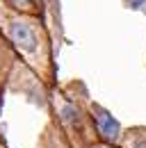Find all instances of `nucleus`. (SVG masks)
<instances>
[{
    "mask_svg": "<svg viewBox=\"0 0 146 148\" xmlns=\"http://www.w3.org/2000/svg\"><path fill=\"white\" fill-rule=\"evenodd\" d=\"M9 34H12V41L16 43L18 48H23V50H28V53L36 50V34L32 32V27H30L28 23L14 21V23L9 25Z\"/></svg>",
    "mask_w": 146,
    "mask_h": 148,
    "instance_id": "obj_1",
    "label": "nucleus"
},
{
    "mask_svg": "<svg viewBox=\"0 0 146 148\" xmlns=\"http://www.w3.org/2000/svg\"><path fill=\"white\" fill-rule=\"evenodd\" d=\"M96 128L98 132L107 139V141H116V137H119V132H121V125H119V121L110 114V112L101 110V107H96Z\"/></svg>",
    "mask_w": 146,
    "mask_h": 148,
    "instance_id": "obj_2",
    "label": "nucleus"
},
{
    "mask_svg": "<svg viewBox=\"0 0 146 148\" xmlns=\"http://www.w3.org/2000/svg\"><path fill=\"white\" fill-rule=\"evenodd\" d=\"M62 116H64V121H66V123H78V110H75L73 105H64Z\"/></svg>",
    "mask_w": 146,
    "mask_h": 148,
    "instance_id": "obj_3",
    "label": "nucleus"
},
{
    "mask_svg": "<svg viewBox=\"0 0 146 148\" xmlns=\"http://www.w3.org/2000/svg\"><path fill=\"white\" fill-rule=\"evenodd\" d=\"M126 2H128V7H130V9H139V7H144L146 0H126Z\"/></svg>",
    "mask_w": 146,
    "mask_h": 148,
    "instance_id": "obj_4",
    "label": "nucleus"
},
{
    "mask_svg": "<svg viewBox=\"0 0 146 148\" xmlns=\"http://www.w3.org/2000/svg\"><path fill=\"white\" fill-rule=\"evenodd\" d=\"M30 2H32V0H14V5H18V7H21V5H30Z\"/></svg>",
    "mask_w": 146,
    "mask_h": 148,
    "instance_id": "obj_5",
    "label": "nucleus"
},
{
    "mask_svg": "<svg viewBox=\"0 0 146 148\" xmlns=\"http://www.w3.org/2000/svg\"><path fill=\"white\" fill-rule=\"evenodd\" d=\"M135 148H146V141H139V144H137Z\"/></svg>",
    "mask_w": 146,
    "mask_h": 148,
    "instance_id": "obj_6",
    "label": "nucleus"
}]
</instances>
